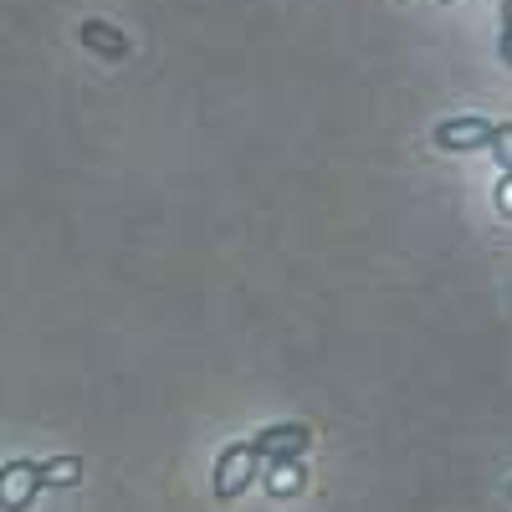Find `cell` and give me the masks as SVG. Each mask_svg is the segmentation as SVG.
<instances>
[{
    "mask_svg": "<svg viewBox=\"0 0 512 512\" xmlns=\"http://www.w3.org/2000/svg\"><path fill=\"white\" fill-rule=\"evenodd\" d=\"M497 52H502V62L512 67V26H502V36H497Z\"/></svg>",
    "mask_w": 512,
    "mask_h": 512,
    "instance_id": "obj_9",
    "label": "cell"
},
{
    "mask_svg": "<svg viewBox=\"0 0 512 512\" xmlns=\"http://www.w3.org/2000/svg\"><path fill=\"white\" fill-rule=\"evenodd\" d=\"M82 47H88L93 57H108V62H123L128 57V36L118 31V26H108V21H82Z\"/></svg>",
    "mask_w": 512,
    "mask_h": 512,
    "instance_id": "obj_5",
    "label": "cell"
},
{
    "mask_svg": "<svg viewBox=\"0 0 512 512\" xmlns=\"http://www.w3.org/2000/svg\"><path fill=\"white\" fill-rule=\"evenodd\" d=\"M492 134H497V123H487V118H446L436 128V149H451V154L492 149Z\"/></svg>",
    "mask_w": 512,
    "mask_h": 512,
    "instance_id": "obj_3",
    "label": "cell"
},
{
    "mask_svg": "<svg viewBox=\"0 0 512 512\" xmlns=\"http://www.w3.org/2000/svg\"><path fill=\"white\" fill-rule=\"evenodd\" d=\"M82 472L77 456H57V461H41V487H72Z\"/></svg>",
    "mask_w": 512,
    "mask_h": 512,
    "instance_id": "obj_7",
    "label": "cell"
},
{
    "mask_svg": "<svg viewBox=\"0 0 512 512\" xmlns=\"http://www.w3.org/2000/svg\"><path fill=\"white\" fill-rule=\"evenodd\" d=\"M256 477H262V456L251 451V441L226 446V451H221V461H216V497H221V502H231V497H241Z\"/></svg>",
    "mask_w": 512,
    "mask_h": 512,
    "instance_id": "obj_1",
    "label": "cell"
},
{
    "mask_svg": "<svg viewBox=\"0 0 512 512\" xmlns=\"http://www.w3.org/2000/svg\"><path fill=\"white\" fill-rule=\"evenodd\" d=\"M262 482H267V492L292 497L297 487H303V456H292V461H262Z\"/></svg>",
    "mask_w": 512,
    "mask_h": 512,
    "instance_id": "obj_6",
    "label": "cell"
},
{
    "mask_svg": "<svg viewBox=\"0 0 512 512\" xmlns=\"http://www.w3.org/2000/svg\"><path fill=\"white\" fill-rule=\"evenodd\" d=\"M492 154L502 159V169H512V123H497V134H492Z\"/></svg>",
    "mask_w": 512,
    "mask_h": 512,
    "instance_id": "obj_8",
    "label": "cell"
},
{
    "mask_svg": "<svg viewBox=\"0 0 512 512\" xmlns=\"http://www.w3.org/2000/svg\"><path fill=\"white\" fill-rule=\"evenodd\" d=\"M308 446H313V425H303V420L267 425V431L251 436V451L262 456V461H292V456H303Z\"/></svg>",
    "mask_w": 512,
    "mask_h": 512,
    "instance_id": "obj_2",
    "label": "cell"
},
{
    "mask_svg": "<svg viewBox=\"0 0 512 512\" xmlns=\"http://www.w3.org/2000/svg\"><path fill=\"white\" fill-rule=\"evenodd\" d=\"M41 492V461H11V466H0V507H31V497Z\"/></svg>",
    "mask_w": 512,
    "mask_h": 512,
    "instance_id": "obj_4",
    "label": "cell"
},
{
    "mask_svg": "<svg viewBox=\"0 0 512 512\" xmlns=\"http://www.w3.org/2000/svg\"><path fill=\"white\" fill-rule=\"evenodd\" d=\"M502 26H512V0H502Z\"/></svg>",
    "mask_w": 512,
    "mask_h": 512,
    "instance_id": "obj_10",
    "label": "cell"
}]
</instances>
